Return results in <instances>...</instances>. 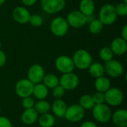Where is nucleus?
I'll return each instance as SVG.
<instances>
[{
    "mask_svg": "<svg viewBox=\"0 0 127 127\" xmlns=\"http://www.w3.org/2000/svg\"><path fill=\"white\" fill-rule=\"evenodd\" d=\"M105 102L108 106H118L124 101V94L122 91L118 88H109L106 92H104Z\"/></svg>",
    "mask_w": 127,
    "mask_h": 127,
    "instance_id": "5",
    "label": "nucleus"
},
{
    "mask_svg": "<svg viewBox=\"0 0 127 127\" xmlns=\"http://www.w3.org/2000/svg\"><path fill=\"white\" fill-rule=\"evenodd\" d=\"M65 3V0H41V7L46 13L56 14L64 9Z\"/></svg>",
    "mask_w": 127,
    "mask_h": 127,
    "instance_id": "7",
    "label": "nucleus"
},
{
    "mask_svg": "<svg viewBox=\"0 0 127 127\" xmlns=\"http://www.w3.org/2000/svg\"><path fill=\"white\" fill-rule=\"evenodd\" d=\"M6 0H0V6H1L4 2H5Z\"/></svg>",
    "mask_w": 127,
    "mask_h": 127,
    "instance_id": "39",
    "label": "nucleus"
},
{
    "mask_svg": "<svg viewBox=\"0 0 127 127\" xmlns=\"http://www.w3.org/2000/svg\"><path fill=\"white\" fill-rule=\"evenodd\" d=\"M110 48L114 54L117 56H123L127 51V40L121 37H117L112 41Z\"/></svg>",
    "mask_w": 127,
    "mask_h": 127,
    "instance_id": "15",
    "label": "nucleus"
},
{
    "mask_svg": "<svg viewBox=\"0 0 127 127\" xmlns=\"http://www.w3.org/2000/svg\"><path fill=\"white\" fill-rule=\"evenodd\" d=\"M79 105L83 109L86 110L92 109V108L95 106V103L92 98V95H84L80 97V103Z\"/></svg>",
    "mask_w": 127,
    "mask_h": 127,
    "instance_id": "26",
    "label": "nucleus"
},
{
    "mask_svg": "<svg viewBox=\"0 0 127 127\" xmlns=\"http://www.w3.org/2000/svg\"><path fill=\"white\" fill-rule=\"evenodd\" d=\"M115 7V11L118 16H125L127 15V4L124 2H121L118 4Z\"/></svg>",
    "mask_w": 127,
    "mask_h": 127,
    "instance_id": "30",
    "label": "nucleus"
},
{
    "mask_svg": "<svg viewBox=\"0 0 127 127\" xmlns=\"http://www.w3.org/2000/svg\"><path fill=\"white\" fill-rule=\"evenodd\" d=\"M0 114H1V106H0Z\"/></svg>",
    "mask_w": 127,
    "mask_h": 127,
    "instance_id": "42",
    "label": "nucleus"
},
{
    "mask_svg": "<svg viewBox=\"0 0 127 127\" xmlns=\"http://www.w3.org/2000/svg\"><path fill=\"white\" fill-rule=\"evenodd\" d=\"M39 114L34 109V108L27 109L22 114V121L26 125H32L35 124L38 120Z\"/></svg>",
    "mask_w": 127,
    "mask_h": 127,
    "instance_id": "17",
    "label": "nucleus"
},
{
    "mask_svg": "<svg viewBox=\"0 0 127 127\" xmlns=\"http://www.w3.org/2000/svg\"><path fill=\"white\" fill-rule=\"evenodd\" d=\"M103 24L99 19H94L89 22V30L93 34L100 33L103 29Z\"/></svg>",
    "mask_w": 127,
    "mask_h": 127,
    "instance_id": "27",
    "label": "nucleus"
},
{
    "mask_svg": "<svg viewBox=\"0 0 127 127\" xmlns=\"http://www.w3.org/2000/svg\"><path fill=\"white\" fill-rule=\"evenodd\" d=\"M0 127H12L11 121L4 116H0Z\"/></svg>",
    "mask_w": 127,
    "mask_h": 127,
    "instance_id": "34",
    "label": "nucleus"
},
{
    "mask_svg": "<svg viewBox=\"0 0 127 127\" xmlns=\"http://www.w3.org/2000/svg\"><path fill=\"white\" fill-rule=\"evenodd\" d=\"M34 100L31 97V96L30 97H26L25 98H22V106L25 109H31V108H33L34 106Z\"/></svg>",
    "mask_w": 127,
    "mask_h": 127,
    "instance_id": "32",
    "label": "nucleus"
},
{
    "mask_svg": "<svg viewBox=\"0 0 127 127\" xmlns=\"http://www.w3.org/2000/svg\"><path fill=\"white\" fill-rule=\"evenodd\" d=\"M1 42H0V50H1Z\"/></svg>",
    "mask_w": 127,
    "mask_h": 127,
    "instance_id": "41",
    "label": "nucleus"
},
{
    "mask_svg": "<svg viewBox=\"0 0 127 127\" xmlns=\"http://www.w3.org/2000/svg\"><path fill=\"white\" fill-rule=\"evenodd\" d=\"M99 57L101 60L106 63L113 59L114 54L109 47H103L99 51Z\"/></svg>",
    "mask_w": 127,
    "mask_h": 127,
    "instance_id": "28",
    "label": "nucleus"
},
{
    "mask_svg": "<svg viewBox=\"0 0 127 127\" xmlns=\"http://www.w3.org/2000/svg\"><path fill=\"white\" fill-rule=\"evenodd\" d=\"M112 110L109 106L102 103L96 104L92 108V115L95 120L99 123H107L111 120Z\"/></svg>",
    "mask_w": 127,
    "mask_h": 127,
    "instance_id": "3",
    "label": "nucleus"
},
{
    "mask_svg": "<svg viewBox=\"0 0 127 127\" xmlns=\"http://www.w3.org/2000/svg\"><path fill=\"white\" fill-rule=\"evenodd\" d=\"M68 27L66 19L62 16L54 18L50 24V30L51 33L57 37L64 36L68 31Z\"/></svg>",
    "mask_w": 127,
    "mask_h": 127,
    "instance_id": "4",
    "label": "nucleus"
},
{
    "mask_svg": "<svg viewBox=\"0 0 127 127\" xmlns=\"http://www.w3.org/2000/svg\"><path fill=\"white\" fill-rule=\"evenodd\" d=\"M65 90L60 86L58 85L52 89V95L56 99H61L65 95Z\"/></svg>",
    "mask_w": 127,
    "mask_h": 127,
    "instance_id": "31",
    "label": "nucleus"
},
{
    "mask_svg": "<svg viewBox=\"0 0 127 127\" xmlns=\"http://www.w3.org/2000/svg\"><path fill=\"white\" fill-rule=\"evenodd\" d=\"M122 39H125L127 41V25H125L123 28V29L121 30V36Z\"/></svg>",
    "mask_w": 127,
    "mask_h": 127,
    "instance_id": "38",
    "label": "nucleus"
},
{
    "mask_svg": "<svg viewBox=\"0 0 127 127\" xmlns=\"http://www.w3.org/2000/svg\"><path fill=\"white\" fill-rule=\"evenodd\" d=\"M80 83L79 77L74 72L63 74L59 79V85L65 90H73L76 89Z\"/></svg>",
    "mask_w": 127,
    "mask_h": 127,
    "instance_id": "8",
    "label": "nucleus"
},
{
    "mask_svg": "<svg viewBox=\"0 0 127 127\" xmlns=\"http://www.w3.org/2000/svg\"><path fill=\"white\" fill-rule=\"evenodd\" d=\"M124 3H127V0H124Z\"/></svg>",
    "mask_w": 127,
    "mask_h": 127,
    "instance_id": "40",
    "label": "nucleus"
},
{
    "mask_svg": "<svg viewBox=\"0 0 127 127\" xmlns=\"http://www.w3.org/2000/svg\"><path fill=\"white\" fill-rule=\"evenodd\" d=\"M93 100L95 104H102L104 103L105 102V97H104V93L102 92H97L96 93L94 94V95L92 96Z\"/></svg>",
    "mask_w": 127,
    "mask_h": 127,
    "instance_id": "33",
    "label": "nucleus"
},
{
    "mask_svg": "<svg viewBox=\"0 0 127 127\" xmlns=\"http://www.w3.org/2000/svg\"><path fill=\"white\" fill-rule=\"evenodd\" d=\"M55 67L62 74L73 72L75 68L72 58L66 55H61L56 59Z\"/></svg>",
    "mask_w": 127,
    "mask_h": 127,
    "instance_id": "11",
    "label": "nucleus"
},
{
    "mask_svg": "<svg viewBox=\"0 0 127 127\" xmlns=\"http://www.w3.org/2000/svg\"><path fill=\"white\" fill-rule=\"evenodd\" d=\"M33 86L34 84L28 79H22L16 83L15 86V92L19 97L25 98L33 95Z\"/></svg>",
    "mask_w": 127,
    "mask_h": 127,
    "instance_id": "9",
    "label": "nucleus"
},
{
    "mask_svg": "<svg viewBox=\"0 0 127 127\" xmlns=\"http://www.w3.org/2000/svg\"><path fill=\"white\" fill-rule=\"evenodd\" d=\"M45 70L43 67L39 64L32 65L28 71V79L33 84L42 83L45 76Z\"/></svg>",
    "mask_w": 127,
    "mask_h": 127,
    "instance_id": "13",
    "label": "nucleus"
},
{
    "mask_svg": "<svg viewBox=\"0 0 127 127\" xmlns=\"http://www.w3.org/2000/svg\"><path fill=\"white\" fill-rule=\"evenodd\" d=\"M33 108L38 114L42 115L49 112L51 109V105L45 100H38V101L34 103Z\"/></svg>",
    "mask_w": 127,
    "mask_h": 127,
    "instance_id": "25",
    "label": "nucleus"
},
{
    "mask_svg": "<svg viewBox=\"0 0 127 127\" xmlns=\"http://www.w3.org/2000/svg\"><path fill=\"white\" fill-rule=\"evenodd\" d=\"M79 10L86 16L94 14L95 4L93 0H81L79 4Z\"/></svg>",
    "mask_w": 127,
    "mask_h": 127,
    "instance_id": "19",
    "label": "nucleus"
},
{
    "mask_svg": "<svg viewBox=\"0 0 127 127\" xmlns=\"http://www.w3.org/2000/svg\"><path fill=\"white\" fill-rule=\"evenodd\" d=\"M118 18V15L115 11V5L112 4H106L100 10L99 19L103 24V25H111L114 24Z\"/></svg>",
    "mask_w": 127,
    "mask_h": 127,
    "instance_id": "2",
    "label": "nucleus"
},
{
    "mask_svg": "<svg viewBox=\"0 0 127 127\" xmlns=\"http://www.w3.org/2000/svg\"><path fill=\"white\" fill-rule=\"evenodd\" d=\"M105 73H106L111 77H121L124 71L122 63L116 60H111L108 62H106L105 65Z\"/></svg>",
    "mask_w": 127,
    "mask_h": 127,
    "instance_id": "12",
    "label": "nucleus"
},
{
    "mask_svg": "<svg viewBox=\"0 0 127 127\" xmlns=\"http://www.w3.org/2000/svg\"><path fill=\"white\" fill-rule=\"evenodd\" d=\"M22 4L25 6H33L37 1V0H21Z\"/></svg>",
    "mask_w": 127,
    "mask_h": 127,
    "instance_id": "37",
    "label": "nucleus"
},
{
    "mask_svg": "<svg viewBox=\"0 0 127 127\" xmlns=\"http://www.w3.org/2000/svg\"><path fill=\"white\" fill-rule=\"evenodd\" d=\"M6 60H7V57L5 53L3 51L0 50V68L4 65Z\"/></svg>",
    "mask_w": 127,
    "mask_h": 127,
    "instance_id": "35",
    "label": "nucleus"
},
{
    "mask_svg": "<svg viewBox=\"0 0 127 127\" xmlns=\"http://www.w3.org/2000/svg\"><path fill=\"white\" fill-rule=\"evenodd\" d=\"M66 21L68 26L74 28H80L87 23V18L80 10H72L67 15Z\"/></svg>",
    "mask_w": 127,
    "mask_h": 127,
    "instance_id": "10",
    "label": "nucleus"
},
{
    "mask_svg": "<svg viewBox=\"0 0 127 127\" xmlns=\"http://www.w3.org/2000/svg\"><path fill=\"white\" fill-rule=\"evenodd\" d=\"M80 127H98V126H97L95 123H94V122H92V121H87L83 122V123L81 124Z\"/></svg>",
    "mask_w": 127,
    "mask_h": 127,
    "instance_id": "36",
    "label": "nucleus"
},
{
    "mask_svg": "<svg viewBox=\"0 0 127 127\" xmlns=\"http://www.w3.org/2000/svg\"><path fill=\"white\" fill-rule=\"evenodd\" d=\"M90 75L95 78L103 76L105 74L104 65L100 63H92L88 68Z\"/></svg>",
    "mask_w": 127,
    "mask_h": 127,
    "instance_id": "22",
    "label": "nucleus"
},
{
    "mask_svg": "<svg viewBox=\"0 0 127 127\" xmlns=\"http://www.w3.org/2000/svg\"><path fill=\"white\" fill-rule=\"evenodd\" d=\"M33 95L37 100H45L48 95V89L42 83L34 84Z\"/></svg>",
    "mask_w": 127,
    "mask_h": 127,
    "instance_id": "21",
    "label": "nucleus"
},
{
    "mask_svg": "<svg viewBox=\"0 0 127 127\" xmlns=\"http://www.w3.org/2000/svg\"><path fill=\"white\" fill-rule=\"evenodd\" d=\"M110 86L111 83L108 77L105 76H101L100 77L95 78V88L97 90V92L104 93L110 88Z\"/></svg>",
    "mask_w": 127,
    "mask_h": 127,
    "instance_id": "20",
    "label": "nucleus"
},
{
    "mask_svg": "<svg viewBox=\"0 0 127 127\" xmlns=\"http://www.w3.org/2000/svg\"><path fill=\"white\" fill-rule=\"evenodd\" d=\"M31 15L30 11L22 6H17L12 11L13 19L19 24L23 25L28 23Z\"/></svg>",
    "mask_w": 127,
    "mask_h": 127,
    "instance_id": "14",
    "label": "nucleus"
},
{
    "mask_svg": "<svg viewBox=\"0 0 127 127\" xmlns=\"http://www.w3.org/2000/svg\"><path fill=\"white\" fill-rule=\"evenodd\" d=\"M37 121L41 127H52L55 124L54 116L49 112L40 115Z\"/></svg>",
    "mask_w": 127,
    "mask_h": 127,
    "instance_id": "23",
    "label": "nucleus"
},
{
    "mask_svg": "<svg viewBox=\"0 0 127 127\" xmlns=\"http://www.w3.org/2000/svg\"><path fill=\"white\" fill-rule=\"evenodd\" d=\"M111 119L118 127H127V111L126 109L116 110L112 114Z\"/></svg>",
    "mask_w": 127,
    "mask_h": 127,
    "instance_id": "16",
    "label": "nucleus"
},
{
    "mask_svg": "<svg viewBox=\"0 0 127 127\" xmlns=\"http://www.w3.org/2000/svg\"><path fill=\"white\" fill-rule=\"evenodd\" d=\"M65 102L62 99H56L51 106L54 115L57 118H63L67 109Z\"/></svg>",
    "mask_w": 127,
    "mask_h": 127,
    "instance_id": "18",
    "label": "nucleus"
},
{
    "mask_svg": "<svg viewBox=\"0 0 127 127\" xmlns=\"http://www.w3.org/2000/svg\"><path fill=\"white\" fill-rule=\"evenodd\" d=\"M85 116V109L79 104H72L67 107L64 118L71 123L80 121Z\"/></svg>",
    "mask_w": 127,
    "mask_h": 127,
    "instance_id": "6",
    "label": "nucleus"
},
{
    "mask_svg": "<svg viewBox=\"0 0 127 127\" xmlns=\"http://www.w3.org/2000/svg\"><path fill=\"white\" fill-rule=\"evenodd\" d=\"M28 22L33 27H40L43 23V19L39 14H32L29 18Z\"/></svg>",
    "mask_w": 127,
    "mask_h": 127,
    "instance_id": "29",
    "label": "nucleus"
},
{
    "mask_svg": "<svg viewBox=\"0 0 127 127\" xmlns=\"http://www.w3.org/2000/svg\"><path fill=\"white\" fill-rule=\"evenodd\" d=\"M42 82L48 89H52L59 85V78L54 74H45Z\"/></svg>",
    "mask_w": 127,
    "mask_h": 127,
    "instance_id": "24",
    "label": "nucleus"
},
{
    "mask_svg": "<svg viewBox=\"0 0 127 127\" xmlns=\"http://www.w3.org/2000/svg\"><path fill=\"white\" fill-rule=\"evenodd\" d=\"M74 67L80 70L88 69L93 63L92 57L90 53L85 49H79L76 51L72 57Z\"/></svg>",
    "mask_w": 127,
    "mask_h": 127,
    "instance_id": "1",
    "label": "nucleus"
}]
</instances>
